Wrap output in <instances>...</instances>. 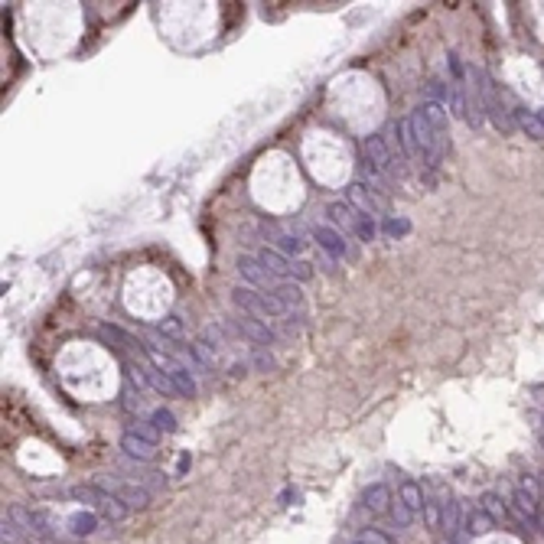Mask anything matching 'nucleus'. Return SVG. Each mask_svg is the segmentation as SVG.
<instances>
[{"instance_id":"obj_8","label":"nucleus","mask_w":544,"mask_h":544,"mask_svg":"<svg viewBox=\"0 0 544 544\" xmlns=\"http://www.w3.org/2000/svg\"><path fill=\"white\" fill-rule=\"evenodd\" d=\"M346 202L349 206H356V209L362 212V215H375V212L384 209V199L375 193V189H369L365 183H352L346 189Z\"/></svg>"},{"instance_id":"obj_19","label":"nucleus","mask_w":544,"mask_h":544,"mask_svg":"<svg viewBox=\"0 0 544 544\" xmlns=\"http://www.w3.org/2000/svg\"><path fill=\"white\" fill-rule=\"evenodd\" d=\"M157 333L163 336V339H183L186 336V326H183V320H179V316H176V313H166V316H163L160 323H157Z\"/></svg>"},{"instance_id":"obj_29","label":"nucleus","mask_w":544,"mask_h":544,"mask_svg":"<svg viewBox=\"0 0 544 544\" xmlns=\"http://www.w3.org/2000/svg\"><path fill=\"white\" fill-rule=\"evenodd\" d=\"M359 541H365V544H395L384 532H378V528H365Z\"/></svg>"},{"instance_id":"obj_28","label":"nucleus","mask_w":544,"mask_h":544,"mask_svg":"<svg viewBox=\"0 0 544 544\" xmlns=\"http://www.w3.org/2000/svg\"><path fill=\"white\" fill-rule=\"evenodd\" d=\"M519 489H521V492H528V495H532L534 502H544V492H541V486H538V479H534V476H528V472H525V476H521Z\"/></svg>"},{"instance_id":"obj_27","label":"nucleus","mask_w":544,"mask_h":544,"mask_svg":"<svg viewBox=\"0 0 544 544\" xmlns=\"http://www.w3.org/2000/svg\"><path fill=\"white\" fill-rule=\"evenodd\" d=\"M356 235H359V241H375V238H378V225H375V219H371V215H362L359 228H356Z\"/></svg>"},{"instance_id":"obj_13","label":"nucleus","mask_w":544,"mask_h":544,"mask_svg":"<svg viewBox=\"0 0 544 544\" xmlns=\"http://www.w3.org/2000/svg\"><path fill=\"white\" fill-rule=\"evenodd\" d=\"M479 508H483V512L495 521V525H502V521H512V512H508V499H502L499 492H483V495H479Z\"/></svg>"},{"instance_id":"obj_5","label":"nucleus","mask_w":544,"mask_h":544,"mask_svg":"<svg viewBox=\"0 0 544 544\" xmlns=\"http://www.w3.org/2000/svg\"><path fill=\"white\" fill-rule=\"evenodd\" d=\"M238 274H241V281H245L248 287H254V290H268V294L281 284L274 274H268V268L258 261V254H241V258H238Z\"/></svg>"},{"instance_id":"obj_3","label":"nucleus","mask_w":544,"mask_h":544,"mask_svg":"<svg viewBox=\"0 0 544 544\" xmlns=\"http://www.w3.org/2000/svg\"><path fill=\"white\" fill-rule=\"evenodd\" d=\"M362 150H365V160H369V173L375 176V179H378V176H398V173H401L404 157H401V153L388 144V137H382V134L365 137Z\"/></svg>"},{"instance_id":"obj_30","label":"nucleus","mask_w":544,"mask_h":544,"mask_svg":"<svg viewBox=\"0 0 544 544\" xmlns=\"http://www.w3.org/2000/svg\"><path fill=\"white\" fill-rule=\"evenodd\" d=\"M254 365H258V369H271L274 362H271V356H258V359H254Z\"/></svg>"},{"instance_id":"obj_25","label":"nucleus","mask_w":544,"mask_h":544,"mask_svg":"<svg viewBox=\"0 0 544 544\" xmlns=\"http://www.w3.org/2000/svg\"><path fill=\"white\" fill-rule=\"evenodd\" d=\"M391 519L398 521V528H411V525H414V519H417V515H414V512H411V508L404 505L401 499H395V505H391Z\"/></svg>"},{"instance_id":"obj_21","label":"nucleus","mask_w":544,"mask_h":544,"mask_svg":"<svg viewBox=\"0 0 544 544\" xmlns=\"http://www.w3.org/2000/svg\"><path fill=\"white\" fill-rule=\"evenodd\" d=\"M140 391H144L140 384H134L131 378H124V388H121L124 408H127V411H134V414H137L140 408H144V395H140Z\"/></svg>"},{"instance_id":"obj_26","label":"nucleus","mask_w":544,"mask_h":544,"mask_svg":"<svg viewBox=\"0 0 544 544\" xmlns=\"http://www.w3.org/2000/svg\"><path fill=\"white\" fill-rule=\"evenodd\" d=\"M382 232L388 238H401V235H408V232H411V222H408V219H384Z\"/></svg>"},{"instance_id":"obj_2","label":"nucleus","mask_w":544,"mask_h":544,"mask_svg":"<svg viewBox=\"0 0 544 544\" xmlns=\"http://www.w3.org/2000/svg\"><path fill=\"white\" fill-rule=\"evenodd\" d=\"M72 499H78V502H82V505H88L91 512H98L105 521H124L127 515H131V505H124L118 495L108 492V489H105V486H98V483L75 486Z\"/></svg>"},{"instance_id":"obj_31","label":"nucleus","mask_w":544,"mask_h":544,"mask_svg":"<svg viewBox=\"0 0 544 544\" xmlns=\"http://www.w3.org/2000/svg\"><path fill=\"white\" fill-rule=\"evenodd\" d=\"M538 114H541V121H544V108H541V111H538Z\"/></svg>"},{"instance_id":"obj_24","label":"nucleus","mask_w":544,"mask_h":544,"mask_svg":"<svg viewBox=\"0 0 544 544\" xmlns=\"http://www.w3.org/2000/svg\"><path fill=\"white\" fill-rule=\"evenodd\" d=\"M150 421L157 424V431L160 433H176V417H173V411H166V408H157L153 414H150Z\"/></svg>"},{"instance_id":"obj_7","label":"nucleus","mask_w":544,"mask_h":544,"mask_svg":"<svg viewBox=\"0 0 544 544\" xmlns=\"http://www.w3.org/2000/svg\"><path fill=\"white\" fill-rule=\"evenodd\" d=\"M98 486H105L108 492H114L124 505H131V508H147L150 505V492L144 489V486L131 483V479H108V476H105V479H98Z\"/></svg>"},{"instance_id":"obj_4","label":"nucleus","mask_w":544,"mask_h":544,"mask_svg":"<svg viewBox=\"0 0 544 544\" xmlns=\"http://www.w3.org/2000/svg\"><path fill=\"white\" fill-rule=\"evenodd\" d=\"M232 326H235L238 336H245V339H251L254 346L268 349L277 342V333L271 329V323L264 320H254V316H248V313H238V316H232Z\"/></svg>"},{"instance_id":"obj_15","label":"nucleus","mask_w":544,"mask_h":544,"mask_svg":"<svg viewBox=\"0 0 544 544\" xmlns=\"http://www.w3.org/2000/svg\"><path fill=\"white\" fill-rule=\"evenodd\" d=\"M271 294H274L277 300H281V303H284V307L290 309V313H294V307H297V309L303 307V287H300L297 281H281V284L274 287Z\"/></svg>"},{"instance_id":"obj_20","label":"nucleus","mask_w":544,"mask_h":544,"mask_svg":"<svg viewBox=\"0 0 544 544\" xmlns=\"http://www.w3.org/2000/svg\"><path fill=\"white\" fill-rule=\"evenodd\" d=\"M166 378L173 382V388L179 391V395H186V398L196 395V378L189 375V369H186V365H179V369H176L173 375H166Z\"/></svg>"},{"instance_id":"obj_9","label":"nucleus","mask_w":544,"mask_h":544,"mask_svg":"<svg viewBox=\"0 0 544 544\" xmlns=\"http://www.w3.org/2000/svg\"><path fill=\"white\" fill-rule=\"evenodd\" d=\"M326 215L333 219L336 228H346V232H352V235H356V228H359V222H362V212L356 209V206H349L346 199H336V202H329Z\"/></svg>"},{"instance_id":"obj_18","label":"nucleus","mask_w":544,"mask_h":544,"mask_svg":"<svg viewBox=\"0 0 544 544\" xmlns=\"http://www.w3.org/2000/svg\"><path fill=\"white\" fill-rule=\"evenodd\" d=\"M274 248L294 261H300V254L307 251V245H303L297 235H290V232H274Z\"/></svg>"},{"instance_id":"obj_17","label":"nucleus","mask_w":544,"mask_h":544,"mask_svg":"<svg viewBox=\"0 0 544 544\" xmlns=\"http://www.w3.org/2000/svg\"><path fill=\"white\" fill-rule=\"evenodd\" d=\"M463 528H466V534H472V538H479V534H489L495 528V521L486 515L483 508L476 505L466 512V519H463Z\"/></svg>"},{"instance_id":"obj_22","label":"nucleus","mask_w":544,"mask_h":544,"mask_svg":"<svg viewBox=\"0 0 544 544\" xmlns=\"http://www.w3.org/2000/svg\"><path fill=\"white\" fill-rule=\"evenodd\" d=\"M131 433H137V437H144V440H150V444H157V446H160V437H163V433L157 431V424L150 421V417H147V421H140V417H137V421L131 424Z\"/></svg>"},{"instance_id":"obj_16","label":"nucleus","mask_w":544,"mask_h":544,"mask_svg":"<svg viewBox=\"0 0 544 544\" xmlns=\"http://www.w3.org/2000/svg\"><path fill=\"white\" fill-rule=\"evenodd\" d=\"M398 499H401V502H404V505H408L414 515H421L424 502H427V499H424V489L414 483V479H404V483L398 486Z\"/></svg>"},{"instance_id":"obj_1","label":"nucleus","mask_w":544,"mask_h":544,"mask_svg":"<svg viewBox=\"0 0 544 544\" xmlns=\"http://www.w3.org/2000/svg\"><path fill=\"white\" fill-rule=\"evenodd\" d=\"M232 300H235V307L241 309V313L254 316V320H264V323H281L290 316V309L274 297V294H268V290L235 287V290H232Z\"/></svg>"},{"instance_id":"obj_11","label":"nucleus","mask_w":544,"mask_h":544,"mask_svg":"<svg viewBox=\"0 0 544 544\" xmlns=\"http://www.w3.org/2000/svg\"><path fill=\"white\" fill-rule=\"evenodd\" d=\"M512 118H515V127H519L521 134H528L532 140H544V121L538 111H528V108L515 105V108H512Z\"/></svg>"},{"instance_id":"obj_10","label":"nucleus","mask_w":544,"mask_h":544,"mask_svg":"<svg viewBox=\"0 0 544 544\" xmlns=\"http://www.w3.org/2000/svg\"><path fill=\"white\" fill-rule=\"evenodd\" d=\"M121 450L127 457L140 459V463H150V459H157V453H160L157 444H150V440H144V437H137V433H131V431L121 437Z\"/></svg>"},{"instance_id":"obj_12","label":"nucleus","mask_w":544,"mask_h":544,"mask_svg":"<svg viewBox=\"0 0 544 544\" xmlns=\"http://www.w3.org/2000/svg\"><path fill=\"white\" fill-rule=\"evenodd\" d=\"M391 505H395V495L384 483H375L371 489H365V508L371 515H391Z\"/></svg>"},{"instance_id":"obj_6","label":"nucleus","mask_w":544,"mask_h":544,"mask_svg":"<svg viewBox=\"0 0 544 544\" xmlns=\"http://www.w3.org/2000/svg\"><path fill=\"white\" fill-rule=\"evenodd\" d=\"M313 238H316V245L326 251V254H333L336 261H352L356 258V248L346 241V235L339 232V228H329V225H320L316 232H313Z\"/></svg>"},{"instance_id":"obj_23","label":"nucleus","mask_w":544,"mask_h":544,"mask_svg":"<svg viewBox=\"0 0 544 544\" xmlns=\"http://www.w3.org/2000/svg\"><path fill=\"white\" fill-rule=\"evenodd\" d=\"M421 515H424V521H427V528H444V505H440V502L427 499Z\"/></svg>"},{"instance_id":"obj_14","label":"nucleus","mask_w":544,"mask_h":544,"mask_svg":"<svg viewBox=\"0 0 544 544\" xmlns=\"http://www.w3.org/2000/svg\"><path fill=\"white\" fill-rule=\"evenodd\" d=\"M98 521H101L98 512L82 508V512H72V515H69V532L78 534V538H88V534L98 532Z\"/></svg>"}]
</instances>
